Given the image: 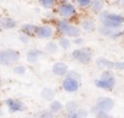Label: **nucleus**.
Returning a JSON list of instances; mask_svg holds the SVG:
<instances>
[{
  "instance_id": "3",
  "label": "nucleus",
  "mask_w": 124,
  "mask_h": 118,
  "mask_svg": "<svg viewBox=\"0 0 124 118\" xmlns=\"http://www.w3.org/2000/svg\"><path fill=\"white\" fill-rule=\"evenodd\" d=\"M20 59L19 51L14 49H5L0 50V65L12 66Z\"/></svg>"
},
{
  "instance_id": "21",
  "label": "nucleus",
  "mask_w": 124,
  "mask_h": 118,
  "mask_svg": "<svg viewBox=\"0 0 124 118\" xmlns=\"http://www.w3.org/2000/svg\"><path fill=\"white\" fill-rule=\"evenodd\" d=\"M108 18L110 19L111 21L115 22V23H119V24H123L124 23V16L121 15L119 13H113V12H108Z\"/></svg>"
},
{
  "instance_id": "12",
  "label": "nucleus",
  "mask_w": 124,
  "mask_h": 118,
  "mask_svg": "<svg viewBox=\"0 0 124 118\" xmlns=\"http://www.w3.org/2000/svg\"><path fill=\"white\" fill-rule=\"evenodd\" d=\"M38 25H34L32 23H25L21 26V32L22 34H25L26 36H36V32H38Z\"/></svg>"
},
{
  "instance_id": "11",
  "label": "nucleus",
  "mask_w": 124,
  "mask_h": 118,
  "mask_svg": "<svg viewBox=\"0 0 124 118\" xmlns=\"http://www.w3.org/2000/svg\"><path fill=\"white\" fill-rule=\"evenodd\" d=\"M99 32H100V34L103 35V36L111 37V38H117V37H120V36L123 35V31H121V32H116L115 30H111V28H108L102 26V25L99 28Z\"/></svg>"
},
{
  "instance_id": "1",
  "label": "nucleus",
  "mask_w": 124,
  "mask_h": 118,
  "mask_svg": "<svg viewBox=\"0 0 124 118\" xmlns=\"http://www.w3.org/2000/svg\"><path fill=\"white\" fill-rule=\"evenodd\" d=\"M62 88L68 93L77 92L80 88V76L75 71H70L62 82Z\"/></svg>"
},
{
  "instance_id": "25",
  "label": "nucleus",
  "mask_w": 124,
  "mask_h": 118,
  "mask_svg": "<svg viewBox=\"0 0 124 118\" xmlns=\"http://www.w3.org/2000/svg\"><path fill=\"white\" fill-rule=\"evenodd\" d=\"M58 46L63 49H68L70 47V41L67 37H61L58 39Z\"/></svg>"
},
{
  "instance_id": "26",
  "label": "nucleus",
  "mask_w": 124,
  "mask_h": 118,
  "mask_svg": "<svg viewBox=\"0 0 124 118\" xmlns=\"http://www.w3.org/2000/svg\"><path fill=\"white\" fill-rule=\"evenodd\" d=\"M33 118H54V114L49 111H42L36 114Z\"/></svg>"
},
{
  "instance_id": "10",
  "label": "nucleus",
  "mask_w": 124,
  "mask_h": 118,
  "mask_svg": "<svg viewBox=\"0 0 124 118\" xmlns=\"http://www.w3.org/2000/svg\"><path fill=\"white\" fill-rule=\"evenodd\" d=\"M52 72L58 76H66V74H68V67L65 62L58 61V62L53 65V67H52Z\"/></svg>"
},
{
  "instance_id": "16",
  "label": "nucleus",
  "mask_w": 124,
  "mask_h": 118,
  "mask_svg": "<svg viewBox=\"0 0 124 118\" xmlns=\"http://www.w3.org/2000/svg\"><path fill=\"white\" fill-rule=\"evenodd\" d=\"M70 23L67 21V20H59L58 22L56 23V31L59 33V34L65 35L67 30L69 28Z\"/></svg>"
},
{
  "instance_id": "4",
  "label": "nucleus",
  "mask_w": 124,
  "mask_h": 118,
  "mask_svg": "<svg viewBox=\"0 0 124 118\" xmlns=\"http://www.w3.org/2000/svg\"><path fill=\"white\" fill-rule=\"evenodd\" d=\"M114 107V101L111 97H100L98 98L94 104V106L91 108V111L93 114H97L99 111H105L108 113Z\"/></svg>"
},
{
  "instance_id": "19",
  "label": "nucleus",
  "mask_w": 124,
  "mask_h": 118,
  "mask_svg": "<svg viewBox=\"0 0 124 118\" xmlns=\"http://www.w3.org/2000/svg\"><path fill=\"white\" fill-rule=\"evenodd\" d=\"M66 36L67 37H73V38H78L80 36V28L76 25H73V24H70L69 28L67 30L66 32Z\"/></svg>"
},
{
  "instance_id": "24",
  "label": "nucleus",
  "mask_w": 124,
  "mask_h": 118,
  "mask_svg": "<svg viewBox=\"0 0 124 118\" xmlns=\"http://www.w3.org/2000/svg\"><path fill=\"white\" fill-rule=\"evenodd\" d=\"M40 6L44 9H53L56 6V1H54V0H41Z\"/></svg>"
},
{
  "instance_id": "31",
  "label": "nucleus",
  "mask_w": 124,
  "mask_h": 118,
  "mask_svg": "<svg viewBox=\"0 0 124 118\" xmlns=\"http://www.w3.org/2000/svg\"><path fill=\"white\" fill-rule=\"evenodd\" d=\"M77 114H78V117L79 118H86L87 115H88L87 111H85V109H79V111H77Z\"/></svg>"
},
{
  "instance_id": "7",
  "label": "nucleus",
  "mask_w": 124,
  "mask_h": 118,
  "mask_svg": "<svg viewBox=\"0 0 124 118\" xmlns=\"http://www.w3.org/2000/svg\"><path fill=\"white\" fill-rule=\"evenodd\" d=\"M57 12L63 18H71L76 14V7L74 6V2L63 1L57 6Z\"/></svg>"
},
{
  "instance_id": "30",
  "label": "nucleus",
  "mask_w": 124,
  "mask_h": 118,
  "mask_svg": "<svg viewBox=\"0 0 124 118\" xmlns=\"http://www.w3.org/2000/svg\"><path fill=\"white\" fill-rule=\"evenodd\" d=\"M19 39L21 41V43H23V44H28V43H29V39H30V37L26 36L25 34H20V35H19Z\"/></svg>"
},
{
  "instance_id": "29",
  "label": "nucleus",
  "mask_w": 124,
  "mask_h": 118,
  "mask_svg": "<svg viewBox=\"0 0 124 118\" xmlns=\"http://www.w3.org/2000/svg\"><path fill=\"white\" fill-rule=\"evenodd\" d=\"M96 118H112V116L109 115L105 111H99V113L96 114Z\"/></svg>"
},
{
  "instance_id": "17",
  "label": "nucleus",
  "mask_w": 124,
  "mask_h": 118,
  "mask_svg": "<svg viewBox=\"0 0 124 118\" xmlns=\"http://www.w3.org/2000/svg\"><path fill=\"white\" fill-rule=\"evenodd\" d=\"M54 95H55V92L52 88H44L41 91V97L44 101H52L53 102Z\"/></svg>"
},
{
  "instance_id": "5",
  "label": "nucleus",
  "mask_w": 124,
  "mask_h": 118,
  "mask_svg": "<svg viewBox=\"0 0 124 118\" xmlns=\"http://www.w3.org/2000/svg\"><path fill=\"white\" fill-rule=\"evenodd\" d=\"M71 57L81 63H89L92 60V51L90 48H87V47L75 49L71 53Z\"/></svg>"
},
{
  "instance_id": "14",
  "label": "nucleus",
  "mask_w": 124,
  "mask_h": 118,
  "mask_svg": "<svg viewBox=\"0 0 124 118\" xmlns=\"http://www.w3.org/2000/svg\"><path fill=\"white\" fill-rule=\"evenodd\" d=\"M16 25V22L12 18H0V28L1 30H11Z\"/></svg>"
},
{
  "instance_id": "33",
  "label": "nucleus",
  "mask_w": 124,
  "mask_h": 118,
  "mask_svg": "<svg viewBox=\"0 0 124 118\" xmlns=\"http://www.w3.org/2000/svg\"><path fill=\"white\" fill-rule=\"evenodd\" d=\"M74 43H75L76 45H80V44H82V43H84V39H82L81 37H78V38H75Z\"/></svg>"
},
{
  "instance_id": "35",
  "label": "nucleus",
  "mask_w": 124,
  "mask_h": 118,
  "mask_svg": "<svg viewBox=\"0 0 124 118\" xmlns=\"http://www.w3.org/2000/svg\"><path fill=\"white\" fill-rule=\"evenodd\" d=\"M123 35H124V30H123Z\"/></svg>"
},
{
  "instance_id": "13",
  "label": "nucleus",
  "mask_w": 124,
  "mask_h": 118,
  "mask_svg": "<svg viewBox=\"0 0 124 118\" xmlns=\"http://www.w3.org/2000/svg\"><path fill=\"white\" fill-rule=\"evenodd\" d=\"M42 55H44L43 51L39 50V49H31L26 53V60L29 63H35Z\"/></svg>"
},
{
  "instance_id": "20",
  "label": "nucleus",
  "mask_w": 124,
  "mask_h": 118,
  "mask_svg": "<svg viewBox=\"0 0 124 118\" xmlns=\"http://www.w3.org/2000/svg\"><path fill=\"white\" fill-rule=\"evenodd\" d=\"M63 108H64V106L59 101H53V102H51L48 111L53 114H57V113H59V111H62Z\"/></svg>"
},
{
  "instance_id": "22",
  "label": "nucleus",
  "mask_w": 124,
  "mask_h": 118,
  "mask_svg": "<svg viewBox=\"0 0 124 118\" xmlns=\"http://www.w3.org/2000/svg\"><path fill=\"white\" fill-rule=\"evenodd\" d=\"M58 44L55 42H48L46 45H45V51L48 54H55L58 51Z\"/></svg>"
},
{
  "instance_id": "32",
  "label": "nucleus",
  "mask_w": 124,
  "mask_h": 118,
  "mask_svg": "<svg viewBox=\"0 0 124 118\" xmlns=\"http://www.w3.org/2000/svg\"><path fill=\"white\" fill-rule=\"evenodd\" d=\"M66 118H79L77 113H67L66 114Z\"/></svg>"
},
{
  "instance_id": "8",
  "label": "nucleus",
  "mask_w": 124,
  "mask_h": 118,
  "mask_svg": "<svg viewBox=\"0 0 124 118\" xmlns=\"http://www.w3.org/2000/svg\"><path fill=\"white\" fill-rule=\"evenodd\" d=\"M6 105L8 107L9 113H18V111H23L26 109L25 105L23 102H21L20 100H16V98H8L6 100Z\"/></svg>"
},
{
  "instance_id": "27",
  "label": "nucleus",
  "mask_w": 124,
  "mask_h": 118,
  "mask_svg": "<svg viewBox=\"0 0 124 118\" xmlns=\"http://www.w3.org/2000/svg\"><path fill=\"white\" fill-rule=\"evenodd\" d=\"M13 72L16 74H18V76H23V74L26 72V68L24 67V66H22V65L16 66V67L13 68Z\"/></svg>"
},
{
  "instance_id": "6",
  "label": "nucleus",
  "mask_w": 124,
  "mask_h": 118,
  "mask_svg": "<svg viewBox=\"0 0 124 118\" xmlns=\"http://www.w3.org/2000/svg\"><path fill=\"white\" fill-rule=\"evenodd\" d=\"M96 63L99 68H105L111 70H119L124 71V61H111L105 58H98L96 60Z\"/></svg>"
},
{
  "instance_id": "9",
  "label": "nucleus",
  "mask_w": 124,
  "mask_h": 118,
  "mask_svg": "<svg viewBox=\"0 0 124 118\" xmlns=\"http://www.w3.org/2000/svg\"><path fill=\"white\" fill-rule=\"evenodd\" d=\"M54 34H55V28L52 25H48V24H43V25L39 26L38 32H36V36L42 39L51 38V37L54 36Z\"/></svg>"
},
{
  "instance_id": "28",
  "label": "nucleus",
  "mask_w": 124,
  "mask_h": 118,
  "mask_svg": "<svg viewBox=\"0 0 124 118\" xmlns=\"http://www.w3.org/2000/svg\"><path fill=\"white\" fill-rule=\"evenodd\" d=\"M75 3H77L80 8H89L91 5V0H77Z\"/></svg>"
},
{
  "instance_id": "23",
  "label": "nucleus",
  "mask_w": 124,
  "mask_h": 118,
  "mask_svg": "<svg viewBox=\"0 0 124 118\" xmlns=\"http://www.w3.org/2000/svg\"><path fill=\"white\" fill-rule=\"evenodd\" d=\"M65 109L67 113H77V109H78V105L76 102H74V101H70V102H67V104H66L65 106Z\"/></svg>"
},
{
  "instance_id": "15",
  "label": "nucleus",
  "mask_w": 124,
  "mask_h": 118,
  "mask_svg": "<svg viewBox=\"0 0 124 118\" xmlns=\"http://www.w3.org/2000/svg\"><path fill=\"white\" fill-rule=\"evenodd\" d=\"M103 8H104V2H103V1H101V0H92L89 9L91 10L93 13L100 14L101 12L103 11Z\"/></svg>"
},
{
  "instance_id": "34",
  "label": "nucleus",
  "mask_w": 124,
  "mask_h": 118,
  "mask_svg": "<svg viewBox=\"0 0 124 118\" xmlns=\"http://www.w3.org/2000/svg\"><path fill=\"white\" fill-rule=\"evenodd\" d=\"M0 84H1V78H0Z\"/></svg>"
},
{
  "instance_id": "18",
  "label": "nucleus",
  "mask_w": 124,
  "mask_h": 118,
  "mask_svg": "<svg viewBox=\"0 0 124 118\" xmlns=\"http://www.w3.org/2000/svg\"><path fill=\"white\" fill-rule=\"evenodd\" d=\"M81 28L86 32H92L96 30V23L92 21L91 19H85L81 22Z\"/></svg>"
},
{
  "instance_id": "2",
  "label": "nucleus",
  "mask_w": 124,
  "mask_h": 118,
  "mask_svg": "<svg viewBox=\"0 0 124 118\" xmlns=\"http://www.w3.org/2000/svg\"><path fill=\"white\" fill-rule=\"evenodd\" d=\"M94 85L105 91H111L115 85V78L111 70H105L101 73L100 78L94 80Z\"/></svg>"
}]
</instances>
